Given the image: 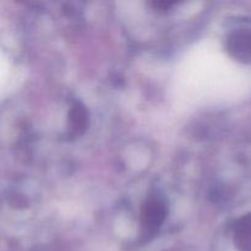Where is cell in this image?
<instances>
[{
    "label": "cell",
    "mask_w": 251,
    "mask_h": 251,
    "mask_svg": "<svg viewBox=\"0 0 251 251\" xmlns=\"http://www.w3.org/2000/svg\"><path fill=\"white\" fill-rule=\"evenodd\" d=\"M4 71H5L4 63H2V60H1V59H0V82H1L2 77H4Z\"/></svg>",
    "instance_id": "6da1fadb"
}]
</instances>
